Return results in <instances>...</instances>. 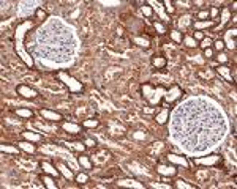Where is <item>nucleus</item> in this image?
I'll use <instances>...</instances> for the list:
<instances>
[{"label":"nucleus","instance_id":"1","mask_svg":"<svg viewBox=\"0 0 237 189\" xmlns=\"http://www.w3.org/2000/svg\"><path fill=\"white\" fill-rule=\"evenodd\" d=\"M16 90H18V93L21 94V96L29 98V99H33V98L38 96V92L35 90V88H30V87H27V85H18Z\"/></svg>","mask_w":237,"mask_h":189},{"label":"nucleus","instance_id":"2","mask_svg":"<svg viewBox=\"0 0 237 189\" xmlns=\"http://www.w3.org/2000/svg\"><path fill=\"white\" fill-rule=\"evenodd\" d=\"M41 117L45 120H49V121H60L62 120V115L57 114V112H52L49 109H41Z\"/></svg>","mask_w":237,"mask_h":189},{"label":"nucleus","instance_id":"3","mask_svg":"<svg viewBox=\"0 0 237 189\" xmlns=\"http://www.w3.org/2000/svg\"><path fill=\"white\" fill-rule=\"evenodd\" d=\"M157 172L160 175H163V176H174L175 173H177L175 167H172V165H161V164L157 167Z\"/></svg>","mask_w":237,"mask_h":189},{"label":"nucleus","instance_id":"4","mask_svg":"<svg viewBox=\"0 0 237 189\" xmlns=\"http://www.w3.org/2000/svg\"><path fill=\"white\" fill-rule=\"evenodd\" d=\"M168 159H169V162H174V164L184 165V167H188V161H186L185 158L179 156V154H168Z\"/></svg>","mask_w":237,"mask_h":189},{"label":"nucleus","instance_id":"5","mask_svg":"<svg viewBox=\"0 0 237 189\" xmlns=\"http://www.w3.org/2000/svg\"><path fill=\"white\" fill-rule=\"evenodd\" d=\"M41 169L45 170L46 173L52 175V176H56V178H57L59 173H60V172H59V170H56V167H52V165L49 164V162H41Z\"/></svg>","mask_w":237,"mask_h":189},{"label":"nucleus","instance_id":"6","mask_svg":"<svg viewBox=\"0 0 237 189\" xmlns=\"http://www.w3.org/2000/svg\"><path fill=\"white\" fill-rule=\"evenodd\" d=\"M22 136H24L29 142H40V140H41V136H40V134H35V132H32V131L22 132Z\"/></svg>","mask_w":237,"mask_h":189},{"label":"nucleus","instance_id":"7","mask_svg":"<svg viewBox=\"0 0 237 189\" xmlns=\"http://www.w3.org/2000/svg\"><path fill=\"white\" fill-rule=\"evenodd\" d=\"M18 145H19V148H22L24 151H27V153H35V151H36L35 145H32L29 140H27V142H19Z\"/></svg>","mask_w":237,"mask_h":189},{"label":"nucleus","instance_id":"8","mask_svg":"<svg viewBox=\"0 0 237 189\" xmlns=\"http://www.w3.org/2000/svg\"><path fill=\"white\" fill-rule=\"evenodd\" d=\"M215 22L213 21H199V22H195V27L198 29V32H199L201 29H207V27H213Z\"/></svg>","mask_w":237,"mask_h":189},{"label":"nucleus","instance_id":"9","mask_svg":"<svg viewBox=\"0 0 237 189\" xmlns=\"http://www.w3.org/2000/svg\"><path fill=\"white\" fill-rule=\"evenodd\" d=\"M63 129L68 131L70 134H78L79 132V126L74 123H63Z\"/></svg>","mask_w":237,"mask_h":189},{"label":"nucleus","instance_id":"10","mask_svg":"<svg viewBox=\"0 0 237 189\" xmlns=\"http://www.w3.org/2000/svg\"><path fill=\"white\" fill-rule=\"evenodd\" d=\"M59 170L63 173V176L65 178H68V180H73L74 176H73V172H71L70 169H67V165H63V164H59Z\"/></svg>","mask_w":237,"mask_h":189},{"label":"nucleus","instance_id":"11","mask_svg":"<svg viewBox=\"0 0 237 189\" xmlns=\"http://www.w3.org/2000/svg\"><path fill=\"white\" fill-rule=\"evenodd\" d=\"M119 185L120 186H133V188H144V185H141V183H137V181H133V180H122V181H119Z\"/></svg>","mask_w":237,"mask_h":189},{"label":"nucleus","instance_id":"12","mask_svg":"<svg viewBox=\"0 0 237 189\" xmlns=\"http://www.w3.org/2000/svg\"><path fill=\"white\" fill-rule=\"evenodd\" d=\"M152 63H153V66H157V68H164V66H166V58L164 57H153Z\"/></svg>","mask_w":237,"mask_h":189},{"label":"nucleus","instance_id":"13","mask_svg":"<svg viewBox=\"0 0 237 189\" xmlns=\"http://www.w3.org/2000/svg\"><path fill=\"white\" fill-rule=\"evenodd\" d=\"M218 156H209V158H206V159H198V162H201V164H207V165H212V164H215V162H218Z\"/></svg>","mask_w":237,"mask_h":189},{"label":"nucleus","instance_id":"14","mask_svg":"<svg viewBox=\"0 0 237 189\" xmlns=\"http://www.w3.org/2000/svg\"><path fill=\"white\" fill-rule=\"evenodd\" d=\"M168 115H169V110H168V109H164L163 112L157 117V121H158L160 125H164V123H166V120H168Z\"/></svg>","mask_w":237,"mask_h":189},{"label":"nucleus","instance_id":"15","mask_svg":"<svg viewBox=\"0 0 237 189\" xmlns=\"http://www.w3.org/2000/svg\"><path fill=\"white\" fill-rule=\"evenodd\" d=\"M16 114H18L19 117H27V118H30V117H33V112L29 109H18L16 110Z\"/></svg>","mask_w":237,"mask_h":189},{"label":"nucleus","instance_id":"16","mask_svg":"<svg viewBox=\"0 0 237 189\" xmlns=\"http://www.w3.org/2000/svg\"><path fill=\"white\" fill-rule=\"evenodd\" d=\"M218 73L221 74V76H224L228 80H233V76L229 74V69L226 68V66H220V68H218Z\"/></svg>","mask_w":237,"mask_h":189},{"label":"nucleus","instance_id":"17","mask_svg":"<svg viewBox=\"0 0 237 189\" xmlns=\"http://www.w3.org/2000/svg\"><path fill=\"white\" fill-rule=\"evenodd\" d=\"M137 46H141V47H149V40H144V38H139V36H134V40H133Z\"/></svg>","mask_w":237,"mask_h":189},{"label":"nucleus","instance_id":"18","mask_svg":"<svg viewBox=\"0 0 237 189\" xmlns=\"http://www.w3.org/2000/svg\"><path fill=\"white\" fill-rule=\"evenodd\" d=\"M43 183H45L46 188H49V189H56V188H57V185H56V183H54L51 178H49V176H43Z\"/></svg>","mask_w":237,"mask_h":189},{"label":"nucleus","instance_id":"19","mask_svg":"<svg viewBox=\"0 0 237 189\" xmlns=\"http://www.w3.org/2000/svg\"><path fill=\"white\" fill-rule=\"evenodd\" d=\"M79 164L82 165V167H85V169H90L92 167V164H90V161H89V158H87V156H81L79 158Z\"/></svg>","mask_w":237,"mask_h":189},{"label":"nucleus","instance_id":"20","mask_svg":"<svg viewBox=\"0 0 237 189\" xmlns=\"http://www.w3.org/2000/svg\"><path fill=\"white\" fill-rule=\"evenodd\" d=\"M171 38L175 41V43H182V33L180 32H177V30H174V32H171Z\"/></svg>","mask_w":237,"mask_h":189},{"label":"nucleus","instance_id":"21","mask_svg":"<svg viewBox=\"0 0 237 189\" xmlns=\"http://www.w3.org/2000/svg\"><path fill=\"white\" fill-rule=\"evenodd\" d=\"M0 150H2L3 153H18V148L16 147H8V145H2Z\"/></svg>","mask_w":237,"mask_h":189},{"label":"nucleus","instance_id":"22","mask_svg":"<svg viewBox=\"0 0 237 189\" xmlns=\"http://www.w3.org/2000/svg\"><path fill=\"white\" fill-rule=\"evenodd\" d=\"M175 188H184V189H193L195 186L193 185H188V183H185V181H182V180H179L177 183H175Z\"/></svg>","mask_w":237,"mask_h":189},{"label":"nucleus","instance_id":"23","mask_svg":"<svg viewBox=\"0 0 237 189\" xmlns=\"http://www.w3.org/2000/svg\"><path fill=\"white\" fill-rule=\"evenodd\" d=\"M76 181H78V183H81V185H84V183H87V181H89V176H87L85 173H79L78 176H76Z\"/></svg>","mask_w":237,"mask_h":189},{"label":"nucleus","instance_id":"24","mask_svg":"<svg viewBox=\"0 0 237 189\" xmlns=\"http://www.w3.org/2000/svg\"><path fill=\"white\" fill-rule=\"evenodd\" d=\"M82 125L85 128H95V126H98V120H85Z\"/></svg>","mask_w":237,"mask_h":189},{"label":"nucleus","instance_id":"25","mask_svg":"<svg viewBox=\"0 0 237 189\" xmlns=\"http://www.w3.org/2000/svg\"><path fill=\"white\" fill-rule=\"evenodd\" d=\"M141 8H142V13H144L147 18H150V16H152V8L149 7V5H142Z\"/></svg>","mask_w":237,"mask_h":189},{"label":"nucleus","instance_id":"26","mask_svg":"<svg viewBox=\"0 0 237 189\" xmlns=\"http://www.w3.org/2000/svg\"><path fill=\"white\" fill-rule=\"evenodd\" d=\"M215 49H217L218 52L223 51V49H224V41L223 40H217V41H215Z\"/></svg>","mask_w":237,"mask_h":189},{"label":"nucleus","instance_id":"27","mask_svg":"<svg viewBox=\"0 0 237 189\" xmlns=\"http://www.w3.org/2000/svg\"><path fill=\"white\" fill-rule=\"evenodd\" d=\"M201 46H202L204 49L210 47V46H212V40H210V38H204V40H202V43H201Z\"/></svg>","mask_w":237,"mask_h":189},{"label":"nucleus","instance_id":"28","mask_svg":"<svg viewBox=\"0 0 237 189\" xmlns=\"http://www.w3.org/2000/svg\"><path fill=\"white\" fill-rule=\"evenodd\" d=\"M185 44H186V46H188V47H195V46H196V41L193 40V38L186 36V38H185Z\"/></svg>","mask_w":237,"mask_h":189},{"label":"nucleus","instance_id":"29","mask_svg":"<svg viewBox=\"0 0 237 189\" xmlns=\"http://www.w3.org/2000/svg\"><path fill=\"white\" fill-rule=\"evenodd\" d=\"M164 7H166L168 13H174V7H172V2H169V0H166V2H163Z\"/></svg>","mask_w":237,"mask_h":189},{"label":"nucleus","instance_id":"30","mask_svg":"<svg viewBox=\"0 0 237 189\" xmlns=\"http://www.w3.org/2000/svg\"><path fill=\"white\" fill-rule=\"evenodd\" d=\"M36 16H38L40 19H46V18H48V14H46L41 8H38V10H36Z\"/></svg>","mask_w":237,"mask_h":189},{"label":"nucleus","instance_id":"31","mask_svg":"<svg viewBox=\"0 0 237 189\" xmlns=\"http://www.w3.org/2000/svg\"><path fill=\"white\" fill-rule=\"evenodd\" d=\"M155 29L158 30V33H164V32H166V29H164L163 24H160V22H155Z\"/></svg>","mask_w":237,"mask_h":189},{"label":"nucleus","instance_id":"32","mask_svg":"<svg viewBox=\"0 0 237 189\" xmlns=\"http://www.w3.org/2000/svg\"><path fill=\"white\" fill-rule=\"evenodd\" d=\"M133 137H134V139H137V140H141V139H144V137H146V132L137 131V132H134V134H133Z\"/></svg>","mask_w":237,"mask_h":189},{"label":"nucleus","instance_id":"33","mask_svg":"<svg viewBox=\"0 0 237 189\" xmlns=\"http://www.w3.org/2000/svg\"><path fill=\"white\" fill-rule=\"evenodd\" d=\"M84 145H85V147H95V140H93V139H85V140H84Z\"/></svg>","mask_w":237,"mask_h":189},{"label":"nucleus","instance_id":"34","mask_svg":"<svg viewBox=\"0 0 237 189\" xmlns=\"http://www.w3.org/2000/svg\"><path fill=\"white\" fill-rule=\"evenodd\" d=\"M193 36H195V40H201V41L204 40V33L202 32H195V35H193Z\"/></svg>","mask_w":237,"mask_h":189},{"label":"nucleus","instance_id":"35","mask_svg":"<svg viewBox=\"0 0 237 189\" xmlns=\"http://www.w3.org/2000/svg\"><path fill=\"white\" fill-rule=\"evenodd\" d=\"M198 18H199V19H206V18H209V11H201V13L198 14Z\"/></svg>","mask_w":237,"mask_h":189},{"label":"nucleus","instance_id":"36","mask_svg":"<svg viewBox=\"0 0 237 189\" xmlns=\"http://www.w3.org/2000/svg\"><path fill=\"white\" fill-rule=\"evenodd\" d=\"M204 55H206V57H212V55H213V51H212L210 47L204 49Z\"/></svg>","mask_w":237,"mask_h":189},{"label":"nucleus","instance_id":"37","mask_svg":"<svg viewBox=\"0 0 237 189\" xmlns=\"http://www.w3.org/2000/svg\"><path fill=\"white\" fill-rule=\"evenodd\" d=\"M226 60H228V57H226L224 54H220V55H218V62H223V63H224Z\"/></svg>","mask_w":237,"mask_h":189},{"label":"nucleus","instance_id":"38","mask_svg":"<svg viewBox=\"0 0 237 189\" xmlns=\"http://www.w3.org/2000/svg\"><path fill=\"white\" fill-rule=\"evenodd\" d=\"M155 188H169V185H155Z\"/></svg>","mask_w":237,"mask_h":189}]
</instances>
